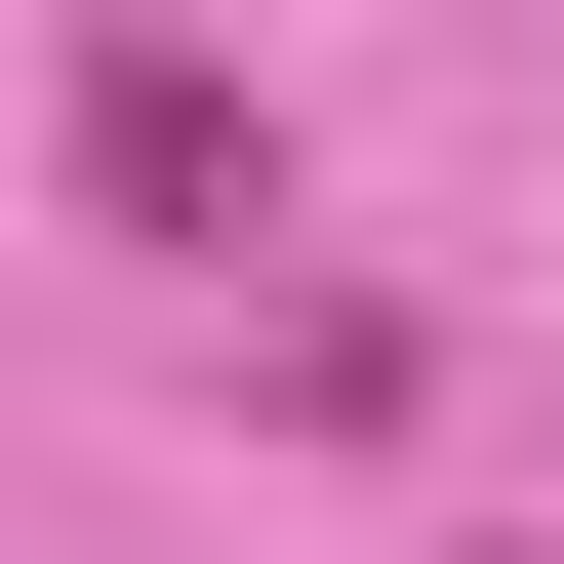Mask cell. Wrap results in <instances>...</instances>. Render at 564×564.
Segmentation results:
<instances>
[{
    "label": "cell",
    "instance_id": "6da1fadb",
    "mask_svg": "<svg viewBox=\"0 0 564 564\" xmlns=\"http://www.w3.org/2000/svg\"><path fill=\"white\" fill-rule=\"evenodd\" d=\"M82 202H121V242H202V282H242V242H282V121L202 82V41H82Z\"/></svg>",
    "mask_w": 564,
    "mask_h": 564
}]
</instances>
